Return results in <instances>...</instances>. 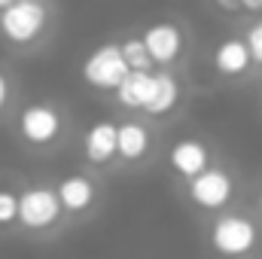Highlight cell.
Returning <instances> with one entry per match:
<instances>
[{
	"mask_svg": "<svg viewBox=\"0 0 262 259\" xmlns=\"http://www.w3.org/2000/svg\"><path fill=\"white\" fill-rule=\"evenodd\" d=\"M9 131L25 156L52 159L76 140V119L58 98H25L9 122Z\"/></svg>",
	"mask_w": 262,
	"mask_h": 259,
	"instance_id": "1",
	"label": "cell"
},
{
	"mask_svg": "<svg viewBox=\"0 0 262 259\" xmlns=\"http://www.w3.org/2000/svg\"><path fill=\"white\" fill-rule=\"evenodd\" d=\"M116 125H119V162H116V174H143L149 171L162 149V128L156 122H149L146 116H134V113H116Z\"/></svg>",
	"mask_w": 262,
	"mask_h": 259,
	"instance_id": "5",
	"label": "cell"
},
{
	"mask_svg": "<svg viewBox=\"0 0 262 259\" xmlns=\"http://www.w3.org/2000/svg\"><path fill=\"white\" fill-rule=\"evenodd\" d=\"M210 67L223 79H244L253 70V58H250L247 40L238 37V34H229V37L216 40L213 49H210Z\"/></svg>",
	"mask_w": 262,
	"mask_h": 259,
	"instance_id": "13",
	"label": "cell"
},
{
	"mask_svg": "<svg viewBox=\"0 0 262 259\" xmlns=\"http://www.w3.org/2000/svg\"><path fill=\"white\" fill-rule=\"evenodd\" d=\"M70 232L55 189V177H18V229L15 238L31 244H55Z\"/></svg>",
	"mask_w": 262,
	"mask_h": 259,
	"instance_id": "3",
	"label": "cell"
},
{
	"mask_svg": "<svg viewBox=\"0 0 262 259\" xmlns=\"http://www.w3.org/2000/svg\"><path fill=\"white\" fill-rule=\"evenodd\" d=\"M241 37L247 40V49H250L253 67H262V18H256L253 25H247V31H244Z\"/></svg>",
	"mask_w": 262,
	"mask_h": 259,
	"instance_id": "18",
	"label": "cell"
},
{
	"mask_svg": "<svg viewBox=\"0 0 262 259\" xmlns=\"http://www.w3.org/2000/svg\"><path fill=\"white\" fill-rule=\"evenodd\" d=\"M116 43H119V49H122V55H125V61H128L131 70H156L152 61H149L146 46H143L140 31H122L116 37Z\"/></svg>",
	"mask_w": 262,
	"mask_h": 259,
	"instance_id": "17",
	"label": "cell"
},
{
	"mask_svg": "<svg viewBox=\"0 0 262 259\" xmlns=\"http://www.w3.org/2000/svg\"><path fill=\"white\" fill-rule=\"evenodd\" d=\"M21 82L12 73V67L0 61V128H9L15 110L21 107Z\"/></svg>",
	"mask_w": 262,
	"mask_h": 259,
	"instance_id": "16",
	"label": "cell"
},
{
	"mask_svg": "<svg viewBox=\"0 0 262 259\" xmlns=\"http://www.w3.org/2000/svg\"><path fill=\"white\" fill-rule=\"evenodd\" d=\"M55 189H58L70 229L95 223L101 217L104 204H107V177L98 174V171H89L82 165H76L67 174L55 177Z\"/></svg>",
	"mask_w": 262,
	"mask_h": 259,
	"instance_id": "4",
	"label": "cell"
},
{
	"mask_svg": "<svg viewBox=\"0 0 262 259\" xmlns=\"http://www.w3.org/2000/svg\"><path fill=\"white\" fill-rule=\"evenodd\" d=\"M140 37H143V46L149 52V61L156 70H177L186 64L189 58V28L183 18L177 15H162V18H152L146 25L137 28Z\"/></svg>",
	"mask_w": 262,
	"mask_h": 259,
	"instance_id": "7",
	"label": "cell"
},
{
	"mask_svg": "<svg viewBox=\"0 0 262 259\" xmlns=\"http://www.w3.org/2000/svg\"><path fill=\"white\" fill-rule=\"evenodd\" d=\"M18 229V174L0 171V238H12Z\"/></svg>",
	"mask_w": 262,
	"mask_h": 259,
	"instance_id": "15",
	"label": "cell"
},
{
	"mask_svg": "<svg viewBox=\"0 0 262 259\" xmlns=\"http://www.w3.org/2000/svg\"><path fill=\"white\" fill-rule=\"evenodd\" d=\"M162 156H165V165L177 183H186V180L198 177L201 171H207L210 165H216L213 146L198 134H183V137L171 140Z\"/></svg>",
	"mask_w": 262,
	"mask_h": 259,
	"instance_id": "11",
	"label": "cell"
},
{
	"mask_svg": "<svg viewBox=\"0 0 262 259\" xmlns=\"http://www.w3.org/2000/svg\"><path fill=\"white\" fill-rule=\"evenodd\" d=\"M12 3H15V0H0V12H3L6 6H12Z\"/></svg>",
	"mask_w": 262,
	"mask_h": 259,
	"instance_id": "22",
	"label": "cell"
},
{
	"mask_svg": "<svg viewBox=\"0 0 262 259\" xmlns=\"http://www.w3.org/2000/svg\"><path fill=\"white\" fill-rule=\"evenodd\" d=\"M152 76H156V70H131L125 76V82L110 95L116 113H134V116L143 113V107L149 101V92H152Z\"/></svg>",
	"mask_w": 262,
	"mask_h": 259,
	"instance_id": "14",
	"label": "cell"
},
{
	"mask_svg": "<svg viewBox=\"0 0 262 259\" xmlns=\"http://www.w3.org/2000/svg\"><path fill=\"white\" fill-rule=\"evenodd\" d=\"M241 12H262V0H238Z\"/></svg>",
	"mask_w": 262,
	"mask_h": 259,
	"instance_id": "19",
	"label": "cell"
},
{
	"mask_svg": "<svg viewBox=\"0 0 262 259\" xmlns=\"http://www.w3.org/2000/svg\"><path fill=\"white\" fill-rule=\"evenodd\" d=\"M76 149H79V165L89 171H98L104 177L116 174V162H119V125L116 116L113 119H98L82 134L76 137Z\"/></svg>",
	"mask_w": 262,
	"mask_h": 259,
	"instance_id": "10",
	"label": "cell"
},
{
	"mask_svg": "<svg viewBox=\"0 0 262 259\" xmlns=\"http://www.w3.org/2000/svg\"><path fill=\"white\" fill-rule=\"evenodd\" d=\"M186 104V82L177 70H156L152 76V92H149V101L143 107L140 116H146L149 122H156L159 128L174 122L180 116Z\"/></svg>",
	"mask_w": 262,
	"mask_h": 259,
	"instance_id": "12",
	"label": "cell"
},
{
	"mask_svg": "<svg viewBox=\"0 0 262 259\" xmlns=\"http://www.w3.org/2000/svg\"><path fill=\"white\" fill-rule=\"evenodd\" d=\"M259 241H262L259 223L250 213L235 210V207L210 217L207 229H204V244L216 259H247L256 253Z\"/></svg>",
	"mask_w": 262,
	"mask_h": 259,
	"instance_id": "6",
	"label": "cell"
},
{
	"mask_svg": "<svg viewBox=\"0 0 262 259\" xmlns=\"http://www.w3.org/2000/svg\"><path fill=\"white\" fill-rule=\"evenodd\" d=\"M223 12H241V6H238V0H213Z\"/></svg>",
	"mask_w": 262,
	"mask_h": 259,
	"instance_id": "20",
	"label": "cell"
},
{
	"mask_svg": "<svg viewBox=\"0 0 262 259\" xmlns=\"http://www.w3.org/2000/svg\"><path fill=\"white\" fill-rule=\"evenodd\" d=\"M256 204H259V210H262V180H259V186H256Z\"/></svg>",
	"mask_w": 262,
	"mask_h": 259,
	"instance_id": "21",
	"label": "cell"
},
{
	"mask_svg": "<svg viewBox=\"0 0 262 259\" xmlns=\"http://www.w3.org/2000/svg\"><path fill=\"white\" fill-rule=\"evenodd\" d=\"M128 73L131 67L116 43V37L92 46L79 61V79L85 82V89H92L95 95H104V98H110L125 82Z\"/></svg>",
	"mask_w": 262,
	"mask_h": 259,
	"instance_id": "9",
	"label": "cell"
},
{
	"mask_svg": "<svg viewBox=\"0 0 262 259\" xmlns=\"http://www.w3.org/2000/svg\"><path fill=\"white\" fill-rule=\"evenodd\" d=\"M177 192L183 195V201L201 213V217H216L223 210L232 207L235 195H238V180L226 165H210L207 171H201L198 177L177 183Z\"/></svg>",
	"mask_w": 262,
	"mask_h": 259,
	"instance_id": "8",
	"label": "cell"
},
{
	"mask_svg": "<svg viewBox=\"0 0 262 259\" xmlns=\"http://www.w3.org/2000/svg\"><path fill=\"white\" fill-rule=\"evenodd\" d=\"M61 28L58 0H15L0 12V49L12 58H34L52 49Z\"/></svg>",
	"mask_w": 262,
	"mask_h": 259,
	"instance_id": "2",
	"label": "cell"
}]
</instances>
